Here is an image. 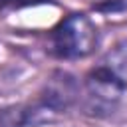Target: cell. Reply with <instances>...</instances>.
<instances>
[{"mask_svg":"<svg viewBox=\"0 0 127 127\" xmlns=\"http://www.w3.org/2000/svg\"><path fill=\"white\" fill-rule=\"evenodd\" d=\"M97 44H99L97 26L83 12H73L65 16L50 34L52 56L65 62L83 60L91 56Z\"/></svg>","mask_w":127,"mask_h":127,"instance_id":"obj_1","label":"cell"},{"mask_svg":"<svg viewBox=\"0 0 127 127\" xmlns=\"http://www.w3.org/2000/svg\"><path fill=\"white\" fill-rule=\"evenodd\" d=\"M127 91V79L101 62L83 77V107L91 117H109Z\"/></svg>","mask_w":127,"mask_h":127,"instance_id":"obj_2","label":"cell"},{"mask_svg":"<svg viewBox=\"0 0 127 127\" xmlns=\"http://www.w3.org/2000/svg\"><path fill=\"white\" fill-rule=\"evenodd\" d=\"M79 95H81V85L77 77L65 69H56L46 79L36 103L42 109H46L54 119H58L62 113H65L79 101Z\"/></svg>","mask_w":127,"mask_h":127,"instance_id":"obj_3","label":"cell"},{"mask_svg":"<svg viewBox=\"0 0 127 127\" xmlns=\"http://www.w3.org/2000/svg\"><path fill=\"white\" fill-rule=\"evenodd\" d=\"M36 127L34 105H4L0 107V127Z\"/></svg>","mask_w":127,"mask_h":127,"instance_id":"obj_4","label":"cell"},{"mask_svg":"<svg viewBox=\"0 0 127 127\" xmlns=\"http://www.w3.org/2000/svg\"><path fill=\"white\" fill-rule=\"evenodd\" d=\"M103 62H105L107 65H111L117 73H121V75L127 79V40L121 42V44H117V46L105 56Z\"/></svg>","mask_w":127,"mask_h":127,"instance_id":"obj_5","label":"cell"}]
</instances>
